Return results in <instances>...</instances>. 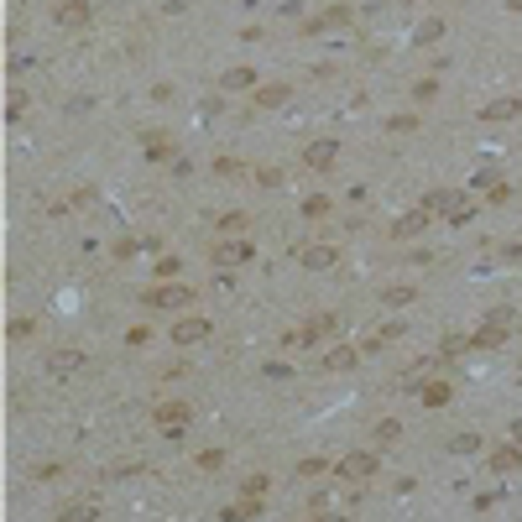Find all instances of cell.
Listing matches in <instances>:
<instances>
[{
    "label": "cell",
    "instance_id": "obj_10",
    "mask_svg": "<svg viewBox=\"0 0 522 522\" xmlns=\"http://www.w3.org/2000/svg\"><path fill=\"white\" fill-rule=\"evenodd\" d=\"M58 21H63V26H79V21H89V6H84V0H68V6L58 11Z\"/></svg>",
    "mask_w": 522,
    "mask_h": 522
},
{
    "label": "cell",
    "instance_id": "obj_12",
    "mask_svg": "<svg viewBox=\"0 0 522 522\" xmlns=\"http://www.w3.org/2000/svg\"><path fill=\"white\" fill-rule=\"evenodd\" d=\"M517 99H491V105H486V120H512V115H517Z\"/></svg>",
    "mask_w": 522,
    "mask_h": 522
},
{
    "label": "cell",
    "instance_id": "obj_8",
    "mask_svg": "<svg viewBox=\"0 0 522 522\" xmlns=\"http://www.w3.org/2000/svg\"><path fill=\"white\" fill-rule=\"evenodd\" d=\"M303 267L324 272V267H334V251H329V246H309V251H303Z\"/></svg>",
    "mask_w": 522,
    "mask_h": 522
},
{
    "label": "cell",
    "instance_id": "obj_19",
    "mask_svg": "<svg viewBox=\"0 0 522 522\" xmlns=\"http://www.w3.org/2000/svg\"><path fill=\"white\" fill-rule=\"evenodd\" d=\"M439 32H444V21H423V26H418V42H434Z\"/></svg>",
    "mask_w": 522,
    "mask_h": 522
},
{
    "label": "cell",
    "instance_id": "obj_2",
    "mask_svg": "<svg viewBox=\"0 0 522 522\" xmlns=\"http://www.w3.org/2000/svg\"><path fill=\"white\" fill-rule=\"evenodd\" d=\"M157 428L178 439L183 428H188V407H183V403H162V407H157Z\"/></svg>",
    "mask_w": 522,
    "mask_h": 522
},
{
    "label": "cell",
    "instance_id": "obj_1",
    "mask_svg": "<svg viewBox=\"0 0 522 522\" xmlns=\"http://www.w3.org/2000/svg\"><path fill=\"white\" fill-rule=\"evenodd\" d=\"M188 287H146V298H142V303H146V309H183V303H188Z\"/></svg>",
    "mask_w": 522,
    "mask_h": 522
},
{
    "label": "cell",
    "instance_id": "obj_18",
    "mask_svg": "<svg viewBox=\"0 0 522 522\" xmlns=\"http://www.w3.org/2000/svg\"><path fill=\"white\" fill-rule=\"evenodd\" d=\"M470 214H475V204H470V199H454V204H450V220H454V225H465Z\"/></svg>",
    "mask_w": 522,
    "mask_h": 522
},
{
    "label": "cell",
    "instance_id": "obj_4",
    "mask_svg": "<svg viewBox=\"0 0 522 522\" xmlns=\"http://www.w3.org/2000/svg\"><path fill=\"white\" fill-rule=\"evenodd\" d=\"M371 470H376V454H366V450H356V454L340 460V475H350V481H366Z\"/></svg>",
    "mask_w": 522,
    "mask_h": 522
},
{
    "label": "cell",
    "instance_id": "obj_22",
    "mask_svg": "<svg viewBox=\"0 0 522 522\" xmlns=\"http://www.w3.org/2000/svg\"><path fill=\"white\" fill-rule=\"evenodd\" d=\"M303 214H313V220H319V214H329V199H309V204H303Z\"/></svg>",
    "mask_w": 522,
    "mask_h": 522
},
{
    "label": "cell",
    "instance_id": "obj_9",
    "mask_svg": "<svg viewBox=\"0 0 522 522\" xmlns=\"http://www.w3.org/2000/svg\"><path fill=\"white\" fill-rule=\"evenodd\" d=\"M58 522H95V507H89V501H68V507L58 512Z\"/></svg>",
    "mask_w": 522,
    "mask_h": 522
},
{
    "label": "cell",
    "instance_id": "obj_16",
    "mask_svg": "<svg viewBox=\"0 0 522 522\" xmlns=\"http://www.w3.org/2000/svg\"><path fill=\"white\" fill-rule=\"evenodd\" d=\"M251 84H256V73H251V68H230L225 73V89H251Z\"/></svg>",
    "mask_w": 522,
    "mask_h": 522
},
{
    "label": "cell",
    "instance_id": "obj_11",
    "mask_svg": "<svg viewBox=\"0 0 522 522\" xmlns=\"http://www.w3.org/2000/svg\"><path fill=\"white\" fill-rule=\"evenodd\" d=\"M423 225H428V209H413V214H403L392 230H397V235H413V230H423Z\"/></svg>",
    "mask_w": 522,
    "mask_h": 522
},
{
    "label": "cell",
    "instance_id": "obj_23",
    "mask_svg": "<svg viewBox=\"0 0 522 522\" xmlns=\"http://www.w3.org/2000/svg\"><path fill=\"white\" fill-rule=\"evenodd\" d=\"M512 434H517V444H522V423H512Z\"/></svg>",
    "mask_w": 522,
    "mask_h": 522
},
{
    "label": "cell",
    "instance_id": "obj_15",
    "mask_svg": "<svg viewBox=\"0 0 522 522\" xmlns=\"http://www.w3.org/2000/svg\"><path fill=\"white\" fill-rule=\"evenodd\" d=\"M324 366H329V371H350V366H356V350H329Z\"/></svg>",
    "mask_w": 522,
    "mask_h": 522
},
{
    "label": "cell",
    "instance_id": "obj_13",
    "mask_svg": "<svg viewBox=\"0 0 522 522\" xmlns=\"http://www.w3.org/2000/svg\"><path fill=\"white\" fill-rule=\"evenodd\" d=\"M423 403L428 407H444V403H450V381H428V387H423Z\"/></svg>",
    "mask_w": 522,
    "mask_h": 522
},
{
    "label": "cell",
    "instance_id": "obj_17",
    "mask_svg": "<svg viewBox=\"0 0 522 522\" xmlns=\"http://www.w3.org/2000/svg\"><path fill=\"white\" fill-rule=\"evenodd\" d=\"M413 303V287H387V309H407Z\"/></svg>",
    "mask_w": 522,
    "mask_h": 522
},
{
    "label": "cell",
    "instance_id": "obj_6",
    "mask_svg": "<svg viewBox=\"0 0 522 522\" xmlns=\"http://www.w3.org/2000/svg\"><path fill=\"white\" fill-rule=\"evenodd\" d=\"M214 261H220V267H240V261H251V240H225V246L214 251Z\"/></svg>",
    "mask_w": 522,
    "mask_h": 522
},
{
    "label": "cell",
    "instance_id": "obj_5",
    "mask_svg": "<svg viewBox=\"0 0 522 522\" xmlns=\"http://www.w3.org/2000/svg\"><path fill=\"white\" fill-rule=\"evenodd\" d=\"M334 152H340V146H334V136H319V142L303 146V162H309V167H329Z\"/></svg>",
    "mask_w": 522,
    "mask_h": 522
},
{
    "label": "cell",
    "instance_id": "obj_3",
    "mask_svg": "<svg viewBox=\"0 0 522 522\" xmlns=\"http://www.w3.org/2000/svg\"><path fill=\"white\" fill-rule=\"evenodd\" d=\"M209 340V319H178L173 324V345H204Z\"/></svg>",
    "mask_w": 522,
    "mask_h": 522
},
{
    "label": "cell",
    "instance_id": "obj_20",
    "mask_svg": "<svg viewBox=\"0 0 522 522\" xmlns=\"http://www.w3.org/2000/svg\"><path fill=\"white\" fill-rule=\"evenodd\" d=\"M220 460H225L220 450H204V454H199V465H204V470H220Z\"/></svg>",
    "mask_w": 522,
    "mask_h": 522
},
{
    "label": "cell",
    "instance_id": "obj_7",
    "mask_svg": "<svg viewBox=\"0 0 522 522\" xmlns=\"http://www.w3.org/2000/svg\"><path fill=\"white\" fill-rule=\"evenodd\" d=\"M79 366H84L79 350H52V356H48V371H52V376H68V371H79Z\"/></svg>",
    "mask_w": 522,
    "mask_h": 522
},
{
    "label": "cell",
    "instance_id": "obj_21",
    "mask_svg": "<svg viewBox=\"0 0 522 522\" xmlns=\"http://www.w3.org/2000/svg\"><path fill=\"white\" fill-rule=\"evenodd\" d=\"M454 450L470 454V450H481V439H475V434H460V439H454Z\"/></svg>",
    "mask_w": 522,
    "mask_h": 522
},
{
    "label": "cell",
    "instance_id": "obj_14",
    "mask_svg": "<svg viewBox=\"0 0 522 522\" xmlns=\"http://www.w3.org/2000/svg\"><path fill=\"white\" fill-rule=\"evenodd\" d=\"M522 465V450H496L491 454V470H517Z\"/></svg>",
    "mask_w": 522,
    "mask_h": 522
}]
</instances>
